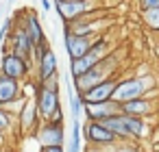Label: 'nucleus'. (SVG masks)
I'll return each mask as SVG.
<instances>
[{"label": "nucleus", "instance_id": "c85d7f7f", "mask_svg": "<svg viewBox=\"0 0 159 152\" xmlns=\"http://www.w3.org/2000/svg\"><path fill=\"white\" fill-rule=\"evenodd\" d=\"M83 152H105V150H100V148H92V145H87Z\"/></svg>", "mask_w": 159, "mask_h": 152}, {"label": "nucleus", "instance_id": "c756f323", "mask_svg": "<svg viewBox=\"0 0 159 152\" xmlns=\"http://www.w3.org/2000/svg\"><path fill=\"white\" fill-rule=\"evenodd\" d=\"M7 2H16V0H7Z\"/></svg>", "mask_w": 159, "mask_h": 152}, {"label": "nucleus", "instance_id": "b1692460", "mask_svg": "<svg viewBox=\"0 0 159 152\" xmlns=\"http://www.w3.org/2000/svg\"><path fill=\"white\" fill-rule=\"evenodd\" d=\"M63 119H66V115H63V109H61V106H57V109L52 111V115H50V122L63 124Z\"/></svg>", "mask_w": 159, "mask_h": 152}, {"label": "nucleus", "instance_id": "a211bd4d", "mask_svg": "<svg viewBox=\"0 0 159 152\" xmlns=\"http://www.w3.org/2000/svg\"><path fill=\"white\" fill-rule=\"evenodd\" d=\"M102 124L118 137V141H133V137L129 132V126H126V115L124 113H116V115L102 119Z\"/></svg>", "mask_w": 159, "mask_h": 152}, {"label": "nucleus", "instance_id": "a878e982", "mask_svg": "<svg viewBox=\"0 0 159 152\" xmlns=\"http://www.w3.org/2000/svg\"><path fill=\"white\" fill-rule=\"evenodd\" d=\"M39 152H66V145H42Z\"/></svg>", "mask_w": 159, "mask_h": 152}, {"label": "nucleus", "instance_id": "0eeeda50", "mask_svg": "<svg viewBox=\"0 0 159 152\" xmlns=\"http://www.w3.org/2000/svg\"><path fill=\"white\" fill-rule=\"evenodd\" d=\"M7 50L18 54V57H22L31 65H35V61H33V41H31V37L26 35V31L22 26H18V24L13 26V31H11L9 39H7Z\"/></svg>", "mask_w": 159, "mask_h": 152}, {"label": "nucleus", "instance_id": "1a4fd4ad", "mask_svg": "<svg viewBox=\"0 0 159 152\" xmlns=\"http://www.w3.org/2000/svg\"><path fill=\"white\" fill-rule=\"evenodd\" d=\"M33 135H35V141L39 143V148L42 145H63L66 143L63 124H57V122H50V119L39 122V126Z\"/></svg>", "mask_w": 159, "mask_h": 152}, {"label": "nucleus", "instance_id": "9b49d317", "mask_svg": "<svg viewBox=\"0 0 159 152\" xmlns=\"http://www.w3.org/2000/svg\"><path fill=\"white\" fill-rule=\"evenodd\" d=\"M155 111H157V102L148 96H139V98H133L120 104V113L133 115V117H150Z\"/></svg>", "mask_w": 159, "mask_h": 152}, {"label": "nucleus", "instance_id": "7ed1b4c3", "mask_svg": "<svg viewBox=\"0 0 159 152\" xmlns=\"http://www.w3.org/2000/svg\"><path fill=\"white\" fill-rule=\"evenodd\" d=\"M33 100H35V106H37V113H39V119H50L52 111L57 106H61L59 102V76L50 78L48 83H42L35 87V93H33Z\"/></svg>", "mask_w": 159, "mask_h": 152}, {"label": "nucleus", "instance_id": "ddd939ff", "mask_svg": "<svg viewBox=\"0 0 159 152\" xmlns=\"http://www.w3.org/2000/svg\"><path fill=\"white\" fill-rule=\"evenodd\" d=\"M120 113V104L113 100H105V102H92L83 106V115L87 117V122H102L111 115Z\"/></svg>", "mask_w": 159, "mask_h": 152}, {"label": "nucleus", "instance_id": "5701e85b", "mask_svg": "<svg viewBox=\"0 0 159 152\" xmlns=\"http://www.w3.org/2000/svg\"><path fill=\"white\" fill-rule=\"evenodd\" d=\"M105 152H139L131 141H118L116 145H111V148H107Z\"/></svg>", "mask_w": 159, "mask_h": 152}, {"label": "nucleus", "instance_id": "f257e3e1", "mask_svg": "<svg viewBox=\"0 0 159 152\" xmlns=\"http://www.w3.org/2000/svg\"><path fill=\"white\" fill-rule=\"evenodd\" d=\"M118 72H120V54L109 52L100 63H96L94 67H89V70L83 72L81 76L72 78V87H74L76 93H83V91L92 89L94 85H98V83H102V80L118 78Z\"/></svg>", "mask_w": 159, "mask_h": 152}, {"label": "nucleus", "instance_id": "f03ea898", "mask_svg": "<svg viewBox=\"0 0 159 152\" xmlns=\"http://www.w3.org/2000/svg\"><path fill=\"white\" fill-rule=\"evenodd\" d=\"M111 52V39L102 33H98L89 46V50L79 57V59H70V78H76L81 76L83 72H87L89 67H94L96 63H100L107 54Z\"/></svg>", "mask_w": 159, "mask_h": 152}, {"label": "nucleus", "instance_id": "cd10ccee", "mask_svg": "<svg viewBox=\"0 0 159 152\" xmlns=\"http://www.w3.org/2000/svg\"><path fill=\"white\" fill-rule=\"evenodd\" d=\"M39 2H42V9H44L46 13L52 9V0H39Z\"/></svg>", "mask_w": 159, "mask_h": 152}, {"label": "nucleus", "instance_id": "dca6fc26", "mask_svg": "<svg viewBox=\"0 0 159 152\" xmlns=\"http://www.w3.org/2000/svg\"><path fill=\"white\" fill-rule=\"evenodd\" d=\"M92 41H94V37H79V35H72V33L63 31V46H66V52H68L70 59L83 57L89 50Z\"/></svg>", "mask_w": 159, "mask_h": 152}, {"label": "nucleus", "instance_id": "39448f33", "mask_svg": "<svg viewBox=\"0 0 159 152\" xmlns=\"http://www.w3.org/2000/svg\"><path fill=\"white\" fill-rule=\"evenodd\" d=\"M81 135L85 137V141L92 145V148H100V150H107L111 145L118 143V137L102 124V122H87V124H81Z\"/></svg>", "mask_w": 159, "mask_h": 152}, {"label": "nucleus", "instance_id": "aec40b11", "mask_svg": "<svg viewBox=\"0 0 159 152\" xmlns=\"http://www.w3.org/2000/svg\"><path fill=\"white\" fill-rule=\"evenodd\" d=\"M0 130L2 132H18V115L5 111V109H0Z\"/></svg>", "mask_w": 159, "mask_h": 152}, {"label": "nucleus", "instance_id": "20e7f679", "mask_svg": "<svg viewBox=\"0 0 159 152\" xmlns=\"http://www.w3.org/2000/svg\"><path fill=\"white\" fill-rule=\"evenodd\" d=\"M52 7L57 9L61 22L68 24L87 13L98 11V0H52Z\"/></svg>", "mask_w": 159, "mask_h": 152}, {"label": "nucleus", "instance_id": "f3484780", "mask_svg": "<svg viewBox=\"0 0 159 152\" xmlns=\"http://www.w3.org/2000/svg\"><path fill=\"white\" fill-rule=\"evenodd\" d=\"M24 91H22V85L20 80H13L9 76H5L2 72H0V106H5L7 102L20 98Z\"/></svg>", "mask_w": 159, "mask_h": 152}, {"label": "nucleus", "instance_id": "4468645a", "mask_svg": "<svg viewBox=\"0 0 159 152\" xmlns=\"http://www.w3.org/2000/svg\"><path fill=\"white\" fill-rule=\"evenodd\" d=\"M116 83H118V78L102 80V83L94 85L92 89H87V91H83V93H79V96H81V100H83V104H92V102H105V100H111L113 89H116Z\"/></svg>", "mask_w": 159, "mask_h": 152}, {"label": "nucleus", "instance_id": "f8f14e48", "mask_svg": "<svg viewBox=\"0 0 159 152\" xmlns=\"http://www.w3.org/2000/svg\"><path fill=\"white\" fill-rule=\"evenodd\" d=\"M39 122H42V119H39L35 100H33V98H26L24 106H22L20 113H18V132H22V135L35 132L37 126H39Z\"/></svg>", "mask_w": 159, "mask_h": 152}, {"label": "nucleus", "instance_id": "bb28decb", "mask_svg": "<svg viewBox=\"0 0 159 152\" xmlns=\"http://www.w3.org/2000/svg\"><path fill=\"white\" fill-rule=\"evenodd\" d=\"M7 141H9V135H7V132H2V130H0V150H2V148L7 145Z\"/></svg>", "mask_w": 159, "mask_h": 152}, {"label": "nucleus", "instance_id": "412c9836", "mask_svg": "<svg viewBox=\"0 0 159 152\" xmlns=\"http://www.w3.org/2000/svg\"><path fill=\"white\" fill-rule=\"evenodd\" d=\"M139 15H142V22L148 31L159 33V9H142Z\"/></svg>", "mask_w": 159, "mask_h": 152}, {"label": "nucleus", "instance_id": "423d86ee", "mask_svg": "<svg viewBox=\"0 0 159 152\" xmlns=\"http://www.w3.org/2000/svg\"><path fill=\"white\" fill-rule=\"evenodd\" d=\"M33 67L35 65H31L29 61H24L22 57H18L9 50H5L2 57H0V72L5 76H9V78H13V80H20V83L31 76Z\"/></svg>", "mask_w": 159, "mask_h": 152}, {"label": "nucleus", "instance_id": "393cba45", "mask_svg": "<svg viewBox=\"0 0 159 152\" xmlns=\"http://www.w3.org/2000/svg\"><path fill=\"white\" fill-rule=\"evenodd\" d=\"M142 9H159V0H139V11Z\"/></svg>", "mask_w": 159, "mask_h": 152}, {"label": "nucleus", "instance_id": "6ab92c4d", "mask_svg": "<svg viewBox=\"0 0 159 152\" xmlns=\"http://www.w3.org/2000/svg\"><path fill=\"white\" fill-rule=\"evenodd\" d=\"M126 126H129V132L135 139H146L150 135V124H146V117H133V115H126Z\"/></svg>", "mask_w": 159, "mask_h": 152}, {"label": "nucleus", "instance_id": "4be33fe9", "mask_svg": "<svg viewBox=\"0 0 159 152\" xmlns=\"http://www.w3.org/2000/svg\"><path fill=\"white\" fill-rule=\"evenodd\" d=\"M81 119H72V135L68 141L66 152H81Z\"/></svg>", "mask_w": 159, "mask_h": 152}, {"label": "nucleus", "instance_id": "6e6552de", "mask_svg": "<svg viewBox=\"0 0 159 152\" xmlns=\"http://www.w3.org/2000/svg\"><path fill=\"white\" fill-rule=\"evenodd\" d=\"M59 76V61H57V54L55 50L48 46L37 59H35V83L42 85V83H48L50 78Z\"/></svg>", "mask_w": 159, "mask_h": 152}, {"label": "nucleus", "instance_id": "2eb2a0df", "mask_svg": "<svg viewBox=\"0 0 159 152\" xmlns=\"http://www.w3.org/2000/svg\"><path fill=\"white\" fill-rule=\"evenodd\" d=\"M16 24H18V26H22V28L26 31V35L31 37L33 46L42 44V41L46 39L44 26H42V22H39V18H37V13H35V11H22V22H16Z\"/></svg>", "mask_w": 159, "mask_h": 152}, {"label": "nucleus", "instance_id": "9d476101", "mask_svg": "<svg viewBox=\"0 0 159 152\" xmlns=\"http://www.w3.org/2000/svg\"><path fill=\"white\" fill-rule=\"evenodd\" d=\"M139 96H144V87H142L139 78H137V76H129V78H126V76H124V78H118L111 100L118 102V104H122V102L133 100V98H139Z\"/></svg>", "mask_w": 159, "mask_h": 152}]
</instances>
